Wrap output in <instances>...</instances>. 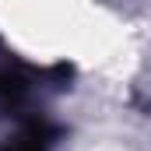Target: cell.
I'll return each instance as SVG.
<instances>
[{"label":"cell","instance_id":"1","mask_svg":"<svg viewBox=\"0 0 151 151\" xmlns=\"http://www.w3.org/2000/svg\"><path fill=\"white\" fill-rule=\"evenodd\" d=\"M53 137H56V127H53L46 116H25L21 134H18L4 151H46Z\"/></svg>","mask_w":151,"mask_h":151},{"label":"cell","instance_id":"2","mask_svg":"<svg viewBox=\"0 0 151 151\" xmlns=\"http://www.w3.org/2000/svg\"><path fill=\"white\" fill-rule=\"evenodd\" d=\"M28 74L21 70V67H7V63H0V106H7V109H18L25 99H28Z\"/></svg>","mask_w":151,"mask_h":151}]
</instances>
